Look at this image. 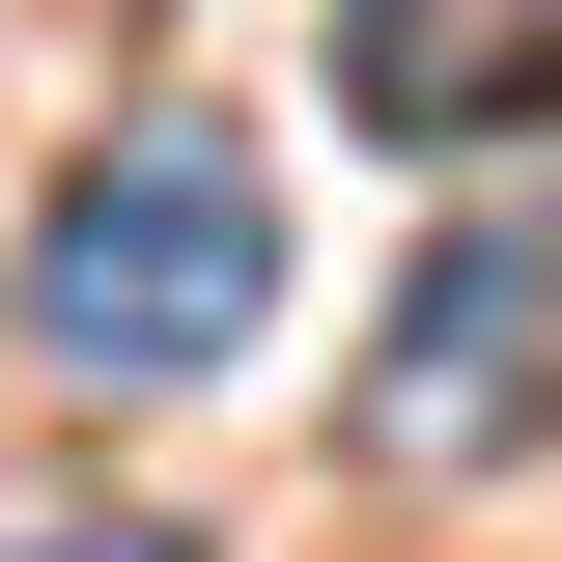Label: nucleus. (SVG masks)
<instances>
[{"label":"nucleus","instance_id":"f257e3e1","mask_svg":"<svg viewBox=\"0 0 562 562\" xmlns=\"http://www.w3.org/2000/svg\"><path fill=\"white\" fill-rule=\"evenodd\" d=\"M281 338V198L254 140H85L57 198H29V366H85V394H198V366Z\"/></svg>","mask_w":562,"mask_h":562},{"label":"nucleus","instance_id":"7ed1b4c3","mask_svg":"<svg viewBox=\"0 0 562 562\" xmlns=\"http://www.w3.org/2000/svg\"><path fill=\"white\" fill-rule=\"evenodd\" d=\"M338 113L366 140H535L562 113V0H338Z\"/></svg>","mask_w":562,"mask_h":562},{"label":"nucleus","instance_id":"f03ea898","mask_svg":"<svg viewBox=\"0 0 562 562\" xmlns=\"http://www.w3.org/2000/svg\"><path fill=\"white\" fill-rule=\"evenodd\" d=\"M562 422V225H450L394 281V338H366V450L394 479H506Z\"/></svg>","mask_w":562,"mask_h":562},{"label":"nucleus","instance_id":"20e7f679","mask_svg":"<svg viewBox=\"0 0 562 562\" xmlns=\"http://www.w3.org/2000/svg\"><path fill=\"white\" fill-rule=\"evenodd\" d=\"M29 562H198V535H169V506H85V535H29Z\"/></svg>","mask_w":562,"mask_h":562}]
</instances>
